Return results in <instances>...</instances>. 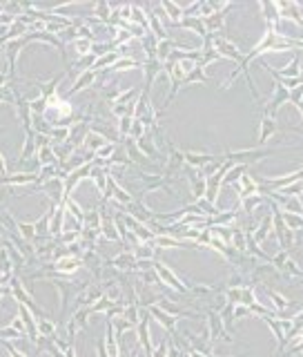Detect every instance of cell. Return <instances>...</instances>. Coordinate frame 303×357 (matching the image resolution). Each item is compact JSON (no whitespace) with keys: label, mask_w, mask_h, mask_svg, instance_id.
Listing matches in <instances>:
<instances>
[{"label":"cell","mask_w":303,"mask_h":357,"mask_svg":"<svg viewBox=\"0 0 303 357\" xmlns=\"http://www.w3.org/2000/svg\"><path fill=\"white\" fill-rule=\"evenodd\" d=\"M13 223H16V230L18 232H20V235L22 237H25V239H36V223H22V221H18V219H16V221H13Z\"/></svg>","instance_id":"cell-16"},{"label":"cell","mask_w":303,"mask_h":357,"mask_svg":"<svg viewBox=\"0 0 303 357\" xmlns=\"http://www.w3.org/2000/svg\"><path fill=\"white\" fill-rule=\"evenodd\" d=\"M94 83H96V71H94V69L83 71V74H80L78 78L74 80V85H71V89L67 92V96H65V98H69V96H74V94H78V92H83V89L91 87Z\"/></svg>","instance_id":"cell-4"},{"label":"cell","mask_w":303,"mask_h":357,"mask_svg":"<svg viewBox=\"0 0 303 357\" xmlns=\"http://www.w3.org/2000/svg\"><path fill=\"white\" fill-rule=\"evenodd\" d=\"M89 179L94 181L96 188H98L100 192H105V188H107V179H109V170H107V168H100V165H96V163H94Z\"/></svg>","instance_id":"cell-7"},{"label":"cell","mask_w":303,"mask_h":357,"mask_svg":"<svg viewBox=\"0 0 303 357\" xmlns=\"http://www.w3.org/2000/svg\"><path fill=\"white\" fill-rule=\"evenodd\" d=\"M31 154H36V134H25V143H22V150L18 154V161H25Z\"/></svg>","instance_id":"cell-12"},{"label":"cell","mask_w":303,"mask_h":357,"mask_svg":"<svg viewBox=\"0 0 303 357\" xmlns=\"http://www.w3.org/2000/svg\"><path fill=\"white\" fill-rule=\"evenodd\" d=\"M297 109H299V114H301V121H303V98H301V101L299 103H297V105H295Z\"/></svg>","instance_id":"cell-30"},{"label":"cell","mask_w":303,"mask_h":357,"mask_svg":"<svg viewBox=\"0 0 303 357\" xmlns=\"http://www.w3.org/2000/svg\"><path fill=\"white\" fill-rule=\"evenodd\" d=\"M158 9H163V11H165V18H167V20L179 22V18L183 16V7H181V4H176V2H172V0H163Z\"/></svg>","instance_id":"cell-9"},{"label":"cell","mask_w":303,"mask_h":357,"mask_svg":"<svg viewBox=\"0 0 303 357\" xmlns=\"http://www.w3.org/2000/svg\"><path fill=\"white\" fill-rule=\"evenodd\" d=\"M98 357H107V349H105V344H98Z\"/></svg>","instance_id":"cell-28"},{"label":"cell","mask_w":303,"mask_h":357,"mask_svg":"<svg viewBox=\"0 0 303 357\" xmlns=\"http://www.w3.org/2000/svg\"><path fill=\"white\" fill-rule=\"evenodd\" d=\"M11 78V74H9V69H0V89L7 87V80Z\"/></svg>","instance_id":"cell-25"},{"label":"cell","mask_w":303,"mask_h":357,"mask_svg":"<svg viewBox=\"0 0 303 357\" xmlns=\"http://www.w3.org/2000/svg\"><path fill=\"white\" fill-rule=\"evenodd\" d=\"M4 349H7V351H9V355H11V357H25V355H22V353H20V351H16V349H13V346H11V344H7V342H4Z\"/></svg>","instance_id":"cell-26"},{"label":"cell","mask_w":303,"mask_h":357,"mask_svg":"<svg viewBox=\"0 0 303 357\" xmlns=\"http://www.w3.org/2000/svg\"><path fill=\"white\" fill-rule=\"evenodd\" d=\"M274 134H277V118L261 114V118H259V147L266 145L268 139H272Z\"/></svg>","instance_id":"cell-2"},{"label":"cell","mask_w":303,"mask_h":357,"mask_svg":"<svg viewBox=\"0 0 303 357\" xmlns=\"http://www.w3.org/2000/svg\"><path fill=\"white\" fill-rule=\"evenodd\" d=\"M38 335L42 337H56V324L51 320H40L38 322Z\"/></svg>","instance_id":"cell-19"},{"label":"cell","mask_w":303,"mask_h":357,"mask_svg":"<svg viewBox=\"0 0 303 357\" xmlns=\"http://www.w3.org/2000/svg\"><path fill=\"white\" fill-rule=\"evenodd\" d=\"M134 67H143L141 63H136L134 58H127V56H121L116 63L112 65L107 71H125V69H134Z\"/></svg>","instance_id":"cell-15"},{"label":"cell","mask_w":303,"mask_h":357,"mask_svg":"<svg viewBox=\"0 0 303 357\" xmlns=\"http://www.w3.org/2000/svg\"><path fill=\"white\" fill-rule=\"evenodd\" d=\"M2 13H4V4L0 2V16H2Z\"/></svg>","instance_id":"cell-31"},{"label":"cell","mask_w":303,"mask_h":357,"mask_svg":"<svg viewBox=\"0 0 303 357\" xmlns=\"http://www.w3.org/2000/svg\"><path fill=\"white\" fill-rule=\"evenodd\" d=\"M9 174V168H7V159L2 156V152H0V179L7 177Z\"/></svg>","instance_id":"cell-24"},{"label":"cell","mask_w":303,"mask_h":357,"mask_svg":"<svg viewBox=\"0 0 303 357\" xmlns=\"http://www.w3.org/2000/svg\"><path fill=\"white\" fill-rule=\"evenodd\" d=\"M274 71V69H272ZM274 74L277 76H283V78H295V76H299L301 74V65H299V51H297L295 54V58L290 60V63L286 65V67L283 69H277L274 71Z\"/></svg>","instance_id":"cell-8"},{"label":"cell","mask_w":303,"mask_h":357,"mask_svg":"<svg viewBox=\"0 0 303 357\" xmlns=\"http://www.w3.org/2000/svg\"><path fill=\"white\" fill-rule=\"evenodd\" d=\"M203 25H205V31H208V34H216L219 29L225 27V11H216V13H212V16L203 18Z\"/></svg>","instance_id":"cell-6"},{"label":"cell","mask_w":303,"mask_h":357,"mask_svg":"<svg viewBox=\"0 0 303 357\" xmlns=\"http://www.w3.org/2000/svg\"><path fill=\"white\" fill-rule=\"evenodd\" d=\"M65 351H67V357H76V351H74V346H71V344L67 346Z\"/></svg>","instance_id":"cell-29"},{"label":"cell","mask_w":303,"mask_h":357,"mask_svg":"<svg viewBox=\"0 0 303 357\" xmlns=\"http://www.w3.org/2000/svg\"><path fill=\"white\" fill-rule=\"evenodd\" d=\"M158 275H161V277H163V282H167L170 286H174L176 290H183V284H181V279L176 277V275L172 273L170 268H165V266H163V264H158Z\"/></svg>","instance_id":"cell-14"},{"label":"cell","mask_w":303,"mask_h":357,"mask_svg":"<svg viewBox=\"0 0 303 357\" xmlns=\"http://www.w3.org/2000/svg\"><path fill=\"white\" fill-rule=\"evenodd\" d=\"M176 25L181 27H187V29H194L199 36H208V31H205V25H203V18H183V20H179Z\"/></svg>","instance_id":"cell-11"},{"label":"cell","mask_w":303,"mask_h":357,"mask_svg":"<svg viewBox=\"0 0 303 357\" xmlns=\"http://www.w3.org/2000/svg\"><path fill=\"white\" fill-rule=\"evenodd\" d=\"M297 132H301V134H303V127H297Z\"/></svg>","instance_id":"cell-32"},{"label":"cell","mask_w":303,"mask_h":357,"mask_svg":"<svg viewBox=\"0 0 303 357\" xmlns=\"http://www.w3.org/2000/svg\"><path fill=\"white\" fill-rule=\"evenodd\" d=\"M116 154V143H105L98 152H96V159L100 161H112V156Z\"/></svg>","instance_id":"cell-20"},{"label":"cell","mask_w":303,"mask_h":357,"mask_svg":"<svg viewBox=\"0 0 303 357\" xmlns=\"http://www.w3.org/2000/svg\"><path fill=\"white\" fill-rule=\"evenodd\" d=\"M29 183H40L38 172H16L0 179V185H29Z\"/></svg>","instance_id":"cell-3"},{"label":"cell","mask_w":303,"mask_h":357,"mask_svg":"<svg viewBox=\"0 0 303 357\" xmlns=\"http://www.w3.org/2000/svg\"><path fill=\"white\" fill-rule=\"evenodd\" d=\"M80 266V261L76 259V257H71V255H65V257H60L58 261L54 264V268L58 270V273H74L76 268Z\"/></svg>","instance_id":"cell-10"},{"label":"cell","mask_w":303,"mask_h":357,"mask_svg":"<svg viewBox=\"0 0 303 357\" xmlns=\"http://www.w3.org/2000/svg\"><path fill=\"white\" fill-rule=\"evenodd\" d=\"M274 150H261V147H248V150H225L223 159L225 161H232V163H241V165H248V163H254V161H261V159H268L272 156Z\"/></svg>","instance_id":"cell-1"},{"label":"cell","mask_w":303,"mask_h":357,"mask_svg":"<svg viewBox=\"0 0 303 357\" xmlns=\"http://www.w3.org/2000/svg\"><path fill=\"white\" fill-rule=\"evenodd\" d=\"M112 11H114V7H112V4H107V2H103V0L96 4V13H98V18H100L103 22H109V18H112Z\"/></svg>","instance_id":"cell-21"},{"label":"cell","mask_w":303,"mask_h":357,"mask_svg":"<svg viewBox=\"0 0 303 357\" xmlns=\"http://www.w3.org/2000/svg\"><path fill=\"white\" fill-rule=\"evenodd\" d=\"M286 219H288V223H290V226H303V221H301V219L292 217V214H286Z\"/></svg>","instance_id":"cell-27"},{"label":"cell","mask_w":303,"mask_h":357,"mask_svg":"<svg viewBox=\"0 0 303 357\" xmlns=\"http://www.w3.org/2000/svg\"><path fill=\"white\" fill-rule=\"evenodd\" d=\"M132 123H134V116L132 114H125V116L118 118V141H125L132 132Z\"/></svg>","instance_id":"cell-13"},{"label":"cell","mask_w":303,"mask_h":357,"mask_svg":"<svg viewBox=\"0 0 303 357\" xmlns=\"http://www.w3.org/2000/svg\"><path fill=\"white\" fill-rule=\"evenodd\" d=\"M192 83H208V76H205V71L201 69L199 65H196V67L185 76V80H183V85H192Z\"/></svg>","instance_id":"cell-17"},{"label":"cell","mask_w":303,"mask_h":357,"mask_svg":"<svg viewBox=\"0 0 303 357\" xmlns=\"http://www.w3.org/2000/svg\"><path fill=\"white\" fill-rule=\"evenodd\" d=\"M152 313L158 317V320H161L163 326H165V328H170V331H174V320H172V317H167L165 313L161 311V308H152Z\"/></svg>","instance_id":"cell-22"},{"label":"cell","mask_w":303,"mask_h":357,"mask_svg":"<svg viewBox=\"0 0 303 357\" xmlns=\"http://www.w3.org/2000/svg\"><path fill=\"white\" fill-rule=\"evenodd\" d=\"M74 47L78 51V56H87L94 49V40H89V38H74Z\"/></svg>","instance_id":"cell-18"},{"label":"cell","mask_w":303,"mask_h":357,"mask_svg":"<svg viewBox=\"0 0 303 357\" xmlns=\"http://www.w3.org/2000/svg\"><path fill=\"white\" fill-rule=\"evenodd\" d=\"M0 335H2V337H11V340H16V337H22L20 333H18L16 328H11V326H9V328H0Z\"/></svg>","instance_id":"cell-23"},{"label":"cell","mask_w":303,"mask_h":357,"mask_svg":"<svg viewBox=\"0 0 303 357\" xmlns=\"http://www.w3.org/2000/svg\"><path fill=\"white\" fill-rule=\"evenodd\" d=\"M105 143H109V141L105 139L103 134H98V132L89 130L87 134H85V141H83V150L87 152V154H94V156H96V152H98L100 147L105 145Z\"/></svg>","instance_id":"cell-5"}]
</instances>
